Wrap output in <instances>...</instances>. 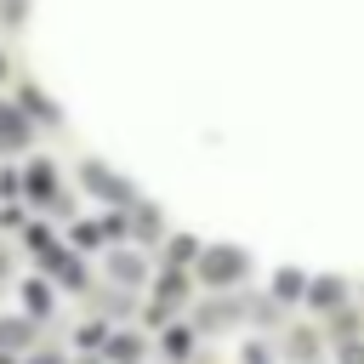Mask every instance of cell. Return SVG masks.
Returning <instances> with one entry per match:
<instances>
[{"label":"cell","mask_w":364,"mask_h":364,"mask_svg":"<svg viewBox=\"0 0 364 364\" xmlns=\"http://www.w3.org/2000/svg\"><path fill=\"white\" fill-rule=\"evenodd\" d=\"M233 267H239V256H233V250H210V256H205V279H216V284H228V279H233Z\"/></svg>","instance_id":"6da1fadb"},{"label":"cell","mask_w":364,"mask_h":364,"mask_svg":"<svg viewBox=\"0 0 364 364\" xmlns=\"http://www.w3.org/2000/svg\"><path fill=\"white\" fill-rule=\"evenodd\" d=\"M17 136H28V125H23L17 114H6V108H0V148H6V142H17Z\"/></svg>","instance_id":"7a4b0ae2"}]
</instances>
